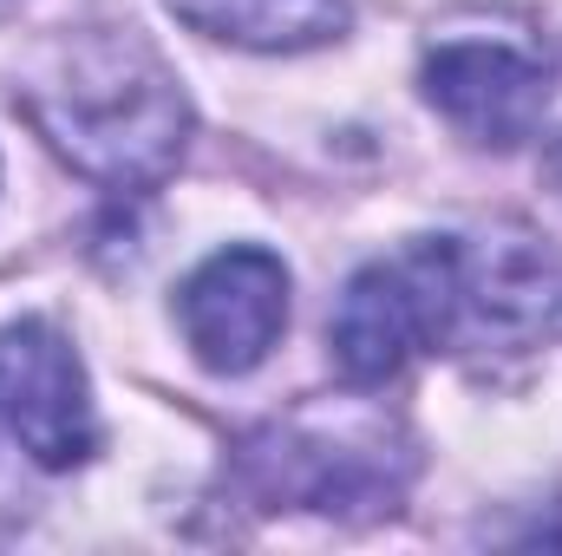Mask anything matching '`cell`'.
I'll return each mask as SVG.
<instances>
[{"label":"cell","instance_id":"cell-7","mask_svg":"<svg viewBox=\"0 0 562 556\" xmlns=\"http://www.w3.org/2000/svg\"><path fill=\"white\" fill-rule=\"evenodd\" d=\"M177 321L210 374H249L288 327V269L269 249H223L183 281Z\"/></svg>","mask_w":562,"mask_h":556},{"label":"cell","instance_id":"cell-8","mask_svg":"<svg viewBox=\"0 0 562 556\" xmlns=\"http://www.w3.org/2000/svg\"><path fill=\"white\" fill-rule=\"evenodd\" d=\"M170 13L249 53H307L347 33V0H170Z\"/></svg>","mask_w":562,"mask_h":556},{"label":"cell","instance_id":"cell-5","mask_svg":"<svg viewBox=\"0 0 562 556\" xmlns=\"http://www.w3.org/2000/svg\"><path fill=\"white\" fill-rule=\"evenodd\" d=\"M445 294H451V327L445 341H537L557 321V294H562V269L557 256L510 230V236H445Z\"/></svg>","mask_w":562,"mask_h":556},{"label":"cell","instance_id":"cell-2","mask_svg":"<svg viewBox=\"0 0 562 556\" xmlns=\"http://www.w3.org/2000/svg\"><path fill=\"white\" fill-rule=\"evenodd\" d=\"M256 491L269 504H307V511H393L406 458L386 452V419L340 413V419H281L249 438L243 452Z\"/></svg>","mask_w":562,"mask_h":556},{"label":"cell","instance_id":"cell-6","mask_svg":"<svg viewBox=\"0 0 562 556\" xmlns=\"http://www.w3.org/2000/svg\"><path fill=\"white\" fill-rule=\"evenodd\" d=\"M0 413L46 471L92 458L99 419H92V393H86V367L53 321L0 327Z\"/></svg>","mask_w":562,"mask_h":556},{"label":"cell","instance_id":"cell-3","mask_svg":"<svg viewBox=\"0 0 562 556\" xmlns=\"http://www.w3.org/2000/svg\"><path fill=\"white\" fill-rule=\"evenodd\" d=\"M327 341L347 387H380L419 347H445V236L419 243L400 263L360 269L334 308Z\"/></svg>","mask_w":562,"mask_h":556},{"label":"cell","instance_id":"cell-10","mask_svg":"<svg viewBox=\"0 0 562 556\" xmlns=\"http://www.w3.org/2000/svg\"><path fill=\"white\" fill-rule=\"evenodd\" d=\"M0 7H7V0H0Z\"/></svg>","mask_w":562,"mask_h":556},{"label":"cell","instance_id":"cell-1","mask_svg":"<svg viewBox=\"0 0 562 556\" xmlns=\"http://www.w3.org/2000/svg\"><path fill=\"white\" fill-rule=\"evenodd\" d=\"M26 112L72 170L105 190L164 184L190 144V99L177 92V73L138 33L112 26L53 46V59L26 86Z\"/></svg>","mask_w":562,"mask_h":556},{"label":"cell","instance_id":"cell-4","mask_svg":"<svg viewBox=\"0 0 562 556\" xmlns=\"http://www.w3.org/2000/svg\"><path fill=\"white\" fill-rule=\"evenodd\" d=\"M419 86L431 112L484 151H517L524 138H537L550 112V59L517 40H477V33L438 40L425 53Z\"/></svg>","mask_w":562,"mask_h":556},{"label":"cell","instance_id":"cell-9","mask_svg":"<svg viewBox=\"0 0 562 556\" xmlns=\"http://www.w3.org/2000/svg\"><path fill=\"white\" fill-rule=\"evenodd\" d=\"M543 170H550V184H557V197H562V125H557V138L543 144Z\"/></svg>","mask_w":562,"mask_h":556}]
</instances>
